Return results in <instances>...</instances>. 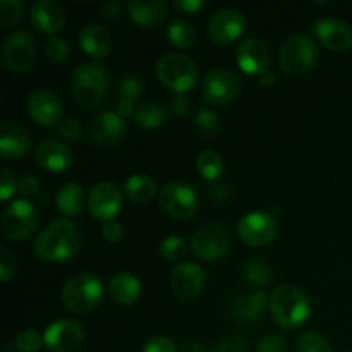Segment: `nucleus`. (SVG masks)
Returning a JSON list of instances; mask_svg holds the SVG:
<instances>
[{
    "instance_id": "nucleus-14",
    "label": "nucleus",
    "mask_w": 352,
    "mask_h": 352,
    "mask_svg": "<svg viewBox=\"0 0 352 352\" xmlns=\"http://www.w3.org/2000/svg\"><path fill=\"white\" fill-rule=\"evenodd\" d=\"M26 112L38 126L54 127L64 119V105L57 93L50 89H36L28 96Z\"/></svg>"
},
{
    "instance_id": "nucleus-28",
    "label": "nucleus",
    "mask_w": 352,
    "mask_h": 352,
    "mask_svg": "<svg viewBox=\"0 0 352 352\" xmlns=\"http://www.w3.org/2000/svg\"><path fill=\"white\" fill-rule=\"evenodd\" d=\"M57 210L65 217H78L85 208V191L76 182H67L55 196Z\"/></svg>"
},
{
    "instance_id": "nucleus-50",
    "label": "nucleus",
    "mask_w": 352,
    "mask_h": 352,
    "mask_svg": "<svg viewBox=\"0 0 352 352\" xmlns=\"http://www.w3.org/2000/svg\"><path fill=\"white\" fill-rule=\"evenodd\" d=\"M189 100L186 95H175L170 102V112L175 117H186L189 113Z\"/></svg>"
},
{
    "instance_id": "nucleus-49",
    "label": "nucleus",
    "mask_w": 352,
    "mask_h": 352,
    "mask_svg": "<svg viewBox=\"0 0 352 352\" xmlns=\"http://www.w3.org/2000/svg\"><path fill=\"white\" fill-rule=\"evenodd\" d=\"M174 7L181 14H196L205 7L203 0H174Z\"/></svg>"
},
{
    "instance_id": "nucleus-21",
    "label": "nucleus",
    "mask_w": 352,
    "mask_h": 352,
    "mask_svg": "<svg viewBox=\"0 0 352 352\" xmlns=\"http://www.w3.org/2000/svg\"><path fill=\"white\" fill-rule=\"evenodd\" d=\"M34 160L47 172H64L72 164V151L62 141L45 140L34 151Z\"/></svg>"
},
{
    "instance_id": "nucleus-42",
    "label": "nucleus",
    "mask_w": 352,
    "mask_h": 352,
    "mask_svg": "<svg viewBox=\"0 0 352 352\" xmlns=\"http://www.w3.org/2000/svg\"><path fill=\"white\" fill-rule=\"evenodd\" d=\"M58 133H60V136L64 138L65 141L76 143V141L81 140L82 126L78 119H74V117H64L62 122L58 124Z\"/></svg>"
},
{
    "instance_id": "nucleus-26",
    "label": "nucleus",
    "mask_w": 352,
    "mask_h": 352,
    "mask_svg": "<svg viewBox=\"0 0 352 352\" xmlns=\"http://www.w3.org/2000/svg\"><path fill=\"white\" fill-rule=\"evenodd\" d=\"M109 294L117 305L131 306L141 296V282L129 272H117L109 280Z\"/></svg>"
},
{
    "instance_id": "nucleus-19",
    "label": "nucleus",
    "mask_w": 352,
    "mask_h": 352,
    "mask_svg": "<svg viewBox=\"0 0 352 352\" xmlns=\"http://www.w3.org/2000/svg\"><path fill=\"white\" fill-rule=\"evenodd\" d=\"M237 64L246 74L260 76L270 64V50L260 38H246L237 47Z\"/></svg>"
},
{
    "instance_id": "nucleus-55",
    "label": "nucleus",
    "mask_w": 352,
    "mask_h": 352,
    "mask_svg": "<svg viewBox=\"0 0 352 352\" xmlns=\"http://www.w3.org/2000/svg\"><path fill=\"white\" fill-rule=\"evenodd\" d=\"M181 352H205V349H203L201 342H198V340H186L182 344Z\"/></svg>"
},
{
    "instance_id": "nucleus-4",
    "label": "nucleus",
    "mask_w": 352,
    "mask_h": 352,
    "mask_svg": "<svg viewBox=\"0 0 352 352\" xmlns=\"http://www.w3.org/2000/svg\"><path fill=\"white\" fill-rule=\"evenodd\" d=\"M155 71H157L158 81L177 95H184L198 81L196 62L189 55L177 54V52L164 55L157 62Z\"/></svg>"
},
{
    "instance_id": "nucleus-36",
    "label": "nucleus",
    "mask_w": 352,
    "mask_h": 352,
    "mask_svg": "<svg viewBox=\"0 0 352 352\" xmlns=\"http://www.w3.org/2000/svg\"><path fill=\"white\" fill-rule=\"evenodd\" d=\"M294 352H333L329 340L316 332H306L296 340Z\"/></svg>"
},
{
    "instance_id": "nucleus-2",
    "label": "nucleus",
    "mask_w": 352,
    "mask_h": 352,
    "mask_svg": "<svg viewBox=\"0 0 352 352\" xmlns=\"http://www.w3.org/2000/svg\"><path fill=\"white\" fill-rule=\"evenodd\" d=\"M270 313L280 329L298 330L308 322L311 315V305L308 296L298 285L282 284L272 292Z\"/></svg>"
},
{
    "instance_id": "nucleus-46",
    "label": "nucleus",
    "mask_w": 352,
    "mask_h": 352,
    "mask_svg": "<svg viewBox=\"0 0 352 352\" xmlns=\"http://www.w3.org/2000/svg\"><path fill=\"white\" fill-rule=\"evenodd\" d=\"M143 352H179L177 344L168 337H155L148 340Z\"/></svg>"
},
{
    "instance_id": "nucleus-39",
    "label": "nucleus",
    "mask_w": 352,
    "mask_h": 352,
    "mask_svg": "<svg viewBox=\"0 0 352 352\" xmlns=\"http://www.w3.org/2000/svg\"><path fill=\"white\" fill-rule=\"evenodd\" d=\"M16 349L19 352H38L45 344L43 336L33 329L23 330L16 337Z\"/></svg>"
},
{
    "instance_id": "nucleus-37",
    "label": "nucleus",
    "mask_w": 352,
    "mask_h": 352,
    "mask_svg": "<svg viewBox=\"0 0 352 352\" xmlns=\"http://www.w3.org/2000/svg\"><path fill=\"white\" fill-rule=\"evenodd\" d=\"M117 93H119V98L134 102V100H138L143 95V81H141V78H138L134 74L122 76L119 81V86H117Z\"/></svg>"
},
{
    "instance_id": "nucleus-16",
    "label": "nucleus",
    "mask_w": 352,
    "mask_h": 352,
    "mask_svg": "<svg viewBox=\"0 0 352 352\" xmlns=\"http://www.w3.org/2000/svg\"><path fill=\"white\" fill-rule=\"evenodd\" d=\"M244 30H246V17L234 7L217 10L208 21L210 38L219 45L234 43L237 38L243 36Z\"/></svg>"
},
{
    "instance_id": "nucleus-9",
    "label": "nucleus",
    "mask_w": 352,
    "mask_h": 352,
    "mask_svg": "<svg viewBox=\"0 0 352 352\" xmlns=\"http://www.w3.org/2000/svg\"><path fill=\"white\" fill-rule=\"evenodd\" d=\"M230 241L232 239H230L229 230L222 223L208 222L196 229L189 246L198 260L212 263V261L220 260L229 251Z\"/></svg>"
},
{
    "instance_id": "nucleus-20",
    "label": "nucleus",
    "mask_w": 352,
    "mask_h": 352,
    "mask_svg": "<svg viewBox=\"0 0 352 352\" xmlns=\"http://www.w3.org/2000/svg\"><path fill=\"white\" fill-rule=\"evenodd\" d=\"M316 38L333 52H342L352 45V30L347 23L336 17H323L315 23Z\"/></svg>"
},
{
    "instance_id": "nucleus-6",
    "label": "nucleus",
    "mask_w": 352,
    "mask_h": 352,
    "mask_svg": "<svg viewBox=\"0 0 352 352\" xmlns=\"http://www.w3.org/2000/svg\"><path fill=\"white\" fill-rule=\"evenodd\" d=\"M318 58V47L306 33H294L282 43L278 52V64L284 72L301 76L315 65Z\"/></svg>"
},
{
    "instance_id": "nucleus-15",
    "label": "nucleus",
    "mask_w": 352,
    "mask_h": 352,
    "mask_svg": "<svg viewBox=\"0 0 352 352\" xmlns=\"http://www.w3.org/2000/svg\"><path fill=\"white\" fill-rule=\"evenodd\" d=\"M88 208L96 220L110 222L122 208V192L113 182L102 181L91 188L88 195Z\"/></svg>"
},
{
    "instance_id": "nucleus-43",
    "label": "nucleus",
    "mask_w": 352,
    "mask_h": 352,
    "mask_svg": "<svg viewBox=\"0 0 352 352\" xmlns=\"http://www.w3.org/2000/svg\"><path fill=\"white\" fill-rule=\"evenodd\" d=\"M210 352H251V346L243 337H227Z\"/></svg>"
},
{
    "instance_id": "nucleus-23",
    "label": "nucleus",
    "mask_w": 352,
    "mask_h": 352,
    "mask_svg": "<svg viewBox=\"0 0 352 352\" xmlns=\"http://www.w3.org/2000/svg\"><path fill=\"white\" fill-rule=\"evenodd\" d=\"M31 134L17 122L0 126V153L3 158H21L30 151Z\"/></svg>"
},
{
    "instance_id": "nucleus-3",
    "label": "nucleus",
    "mask_w": 352,
    "mask_h": 352,
    "mask_svg": "<svg viewBox=\"0 0 352 352\" xmlns=\"http://www.w3.org/2000/svg\"><path fill=\"white\" fill-rule=\"evenodd\" d=\"M109 89V72L96 62L81 64L71 76V93L78 105L95 109L105 100Z\"/></svg>"
},
{
    "instance_id": "nucleus-17",
    "label": "nucleus",
    "mask_w": 352,
    "mask_h": 352,
    "mask_svg": "<svg viewBox=\"0 0 352 352\" xmlns=\"http://www.w3.org/2000/svg\"><path fill=\"white\" fill-rule=\"evenodd\" d=\"M170 287L175 298L181 301L196 299L205 287V272L198 263L182 261L172 270Z\"/></svg>"
},
{
    "instance_id": "nucleus-11",
    "label": "nucleus",
    "mask_w": 352,
    "mask_h": 352,
    "mask_svg": "<svg viewBox=\"0 0 352 352\" xmlns=\"http://www.w3.org/2000/svg\"><path fill=\"white\" fill-rule=\"evenodd\" d=\"M241 91V79L227 67L212 69L203 79L201 93L212 105H227L237 98Z\"/></svg>"
},
{
    "instance_id": "nucleus-44",
    "label": "nucleus",
    "mask_w": 352,
    "mask_h": 352,
    "mask_svg": "<svg viewBox=\"0 0 352 352\" xmlns=\"http://www.w3.org/2000/svg\"><path fill=\"white\" fill-rule=\"evenodd\" d=\"M285 339L278 333H267L258 342V352H285Z\"/></svg>"
},
{
    "instance_id": "nucleus-51",
    "label": "nucleus",
    "mask_w": 352,
    "mask_h": 352,
    "mask_svg": "<svg viewBox=\"0 0 352 352\" xmlns=\"http://www.w3.org/2000/svg\"><path fill=\"white\" fill-rule=\"evenodd\" d=\"M102 14L107 17V19L117 21L120 17V14H122V7H120L119 2L110 0V2H105L102 6Z\"/></svg>"
},
{
    "instance_id": "nucleus-38",
    "label": "nucleus",
    "mask_w": 352,
    "mask_h": 352,
    "mask_svg": "<svg viewBox=\"0 0 352 352\" xmlns=\"http://www.w3.org/2000/svg\"><path fill=\"white\" fill-rule=\"evenodd\" d=\"M69 54H71V47H69L64 38L52 36L45 43V55H47V58L50 62L62 64V62L67 60Z\"/></svg>"
},
{
    "instance_id": "nucleus-7",
    "label": "nucleus",
    "mask_w": 352,
    "mask_h": 352,
    "mask_svg": "<svg viewBox=\"0 0 352 352\" xmlns=\"http://www.w3.org/2000/svg\"><path fill=\"white\" fill-rule=\"evenodd\" d=\"M38 60L36 38L28 31H14L3 40L2 62L10 72L31 71Z\"/></svg>"
},
{
    "instance_id": "nucleus-27",
    "label": "nucleus",
    "mask_w": 352,
    "mask_h": 352,
    "mask_svg": "<svg viewBox=\"0 0 352 352\" xmlns=\"http://www.w3.org/2000/svg\"><path fill=\"white\" fill-rule=\"evenodd\" d=\"M127 10L131 19L140 26H157L167 16V6L164 0H148V2L129 0Z\"/></svg>"
},
{
    "instance_id": "nucleus-29",
    "label": "nucleus",
    "mask_w": 352,
    "mask_h": 352,
    "mask_svg": "<svg viewBox=\"0 0 352 352\" xmlns=\"http://www.w3.org/2000/svg\"><path fill=\"white\" fill-rule=\"evenodd\" d=\"M124 192L134 203L144 205V203L151 201L153 196L157 195V182L150 175L133 174L131 177H127L126 184H124Z\"/></svg>"
},
{
    "instance_id": "nucleus-40",
    "label": "nucleus",
    "mask_w": 352,
    "mask_h": 352,
    "mask_svg": "<svg viewBox=\"0 0 352 352\" xmlns=\"http://www.w3.org/2000/svg\"><path fill=\"white\" fill-rule=\"evenodd\" d=\"M196 126L203 134H215L220 129V120L213 110L199 109L195 116Z\"/></svg>"
},
{
    "instance_id": "nucleus-52",
    "label": "nucleus",
    "mask_w": 352,
    "mask_h": 352,
    "mask_svg": "<svg viewBox=\"0 0 352 352\" xmlns=\"http://www.w3.org/2000/svg\"><path fill=\"white\" fill-rule=\"evenodd\" d=\"M116 112L119 113L122 119H127V117H134V113H136V109H134V102H131V100L119 98V102H117Z\"/></svg>"
},
{
    "instance_id": "nucleus-22",
    "label": "nucleus",
    "mask_w": 352,
    "mask_h": 352,
    "mask_svg": "<svg viewBox=\"0 0 352 352\" xmlns=\"http://www.w3.org/2000/svg\"><path fill=\"white\" fill-rule=\"evenodd\" d=\"M30 19L38 31L55 36L64 28L65 12L60 3L54 0H38L31 6Z\"/></svg>"
},
{
    "instance_id": "nucleus-8",
    "label": "nucleus",
    "mask_w": 352,
    "mask_h": 352,
    "mask_svg": "<svg viewBox=\"0 0 352 352\" xmlns=\"http://www.w3.org/2000/svg\"><path fill=\"white\" fill-rule=\"evenodd\" d=\"M160 206L168 217L175 220H189L198 213L199 198L195 189L182 181L167 182L160 189Z\"/></svg>"
},
{
    "instance_id": "nucleus-48",
    "label": "nucleus",
    "mask_w": 352,
    "mask_h": 352,
    "mask_svg": "<svg viewBox=\"0 0 352 352\" xmlns=\"http://www.w3.org/2000/svg\"><path fill=\"white\" fill-rule=\"evenodd\" d=\"M102 234L105 237V241L109 243H119L124 237V226L117 220H110V222H105L102 227Z\"/></svg>"
},
{
    "instance_id": "nucleus-1",
    "label": "nucleus",
    "mask_w": 352,
    "mask_h": 352,
    "mask_svg": "<svg viewBox=\"0 0 352 352\" xmlns=\"http://www.w3.org/2000/svg\"><path fill=\"white\" fill-rule=\"evenodd\" d=\"M82 236L79 227L69 219L48 223L34 239V253L47 263H62L79 251Z\"/></svg>"
},
{
    "instance_id": "nucleus-56",
    "label": "nucleus",
    "mask_w": 352,
    "mask_h": 352,
    "mask_svg": "<svg viewBox=\"0 0 352 352\" xmlns=\"http://www.w3.org/2000/svg\"><path fill=\"white\" fill-rule=\"evenodd\" d=\"M349 352H352V351H349Z\"/></svg>"
},
{
    "instance_id": "nucleus-41",
    "label": "nucleus",
    "mask_w": 352,
    "mask_h": 352,
    "mask_svg": "<svg viewBox=\"0 0 352 352\" xmlns=\"http://www.w3.org/2000/svg\"><path fill=\"white\" fill-rule=\"evenodd\" d=\"M16 254L9 250V248H0V280L7 282L14 277L16 274Z\"/></svg>"
},
{
    "instance_id": "nucleus-10",
    "label": "nucleus",
    "mask_w": 352,
    "mask_h": 352,
    "mask_svg": "<svg viewBox=\"0 0 352 352\" xmlns=\"http://www.w3.org/2000/svg\"><path fill=\"white\" fill-rule=\"evenodd\" d=\"M38 210L28 199H14L2 215V234L9 241H24L36 230Z\"/></svg>"
},
{
    "instance_id": "nucleus-35",
    "label": "nucleus",
    "mask_w": 352,
    "mask_h": 352,
    "mask_svg": "<svg viewBox=\"0 0 352 352\" xmlns=\"http://www.w3.org/2000/svg\"><path fill=\"white\" fill-rule=\"evenodd\" d=\"M189 244L179 236H168L160 243V254L167 261L184 260L189 251Z\"/></svg>"
},
{
    "instance_id": "nucleus-33",
    "label": "nucleus",
    "mask_w": 352,
    "mask_h": 352,
    "mask_svg": "<svg viewBox=\"0 0 352 352\" xmlns=\"http://www.w3.org/2000/svg\"><path fill=\"white\" fill-rule=\"evenodd\" d=\"M196 168L206 181H217L223 172V160L217 151L205 150L196 158Z\"/></svg>"
},
{
    "instance_id": "nucleus-13",
    "label": "nucleus",
    "mask_w": 352,
    "mask_h": 352,
    "mask_svg": "<svg viewBox=\"0 0 352 352\" xmlns=\"http://www.w3.org/2000/svg\"><path fill=\"white\" fill-rule=\"evenodd\" d=\"M43 340L50 352H78L85 344V329L76 320H57L47 327Z\"/></svg>"
},
{
    "instance_id": "nucleus-25",
    "label": "nucleus",
    "mask_w": 352,
    "mask_h": 352,
    "mask_svg": "<svg viewBox=\"0 0 352 352\" xmlns=\"http://www.w3.org/2000/svg\"><path fill=\"white\" fill-rule=\"evenodd\" d=\"M79 45L82 52L93 58H103L110 52V33L105 26L96 23L86 24L79 33Z\"/></svg>"
},
{
    "instance_id": "nucleus-32",
    "label": "nucleus",
    "mask_w": 352,
    "mask_h": 352,
    "mask_svg": "<svg viewBox=\"0 0 352 352\" xmlns=\"http://www.w3.org/2000/svg\"><path fill=\"white\" fill-rule=\"evenodd\" d=\"M167 38L174 47L191 48L196 43V30L184 19H174L167 28Z\"/></svg>"
},
{
    "instance_id": "nucleus-5",
    "label": "nucleus",
    "mask_w": 352,
    "mask_h": 352,
    "mask_svg": "<svg viewBox=\"0 0 352 352\" xmlns=\"http://www.w3.org/2000/svg\"><path fill=\"white\" fill-rule=\"evenodd\" d=\"M103 284L96 275L85 272L69 278L62 287V302L72 313H88L100 305Z\"/></svg>"
},
{
    "instance_id": "nucleus-45",
    "label": "nucleus",
    "mask_w": 352,
    "mask_h": 352,
    "mask_svg": "<svg viewBox=\"0 0 352 352\" xmlns=\"http://www.w3.org/2000/svg\"><path fill=\"white\" fill-rule=\"evenodd\" d=\"M14 191H17V181L14 177V172H10L7 167H2V181H0V199L7 201L12 198Z\"/></svg>"
},
{
    "instance_id": "nucleus-31",
    "label": "nucleus",
    "mask_w": 352,
    "mask_h": 352,
    "mask_svg": "<svg viewBox=\"0 0 352 352\" xmlns=\"http://www.w3.org/2000/svg\"><path fill=\"white\" fill-rule=\"evenodd\" d=\"M165 117H167V113H165V109L160 103L148 102L143 103L136 110L133 120L136 126L143 127V129H157V127H160L164 124Z\"/></svg>"
},
{
    "instance_id": "nucleus-53",
    "label": "nucleus",
    "mask_w": 352,
    "mask_h": 352,
    "mask_svg": "<svg viewBox=\"0 0 352 352\" xmlns=\"http://www.w3.org/2000/svg\"><path fill=\"white\" fill-rule=\"evenodd\" d=\"M212 196L217 199V201H226L229 198V188L226 184H217L215 188L212 189Z\"/></svg>"
},
{
    "instance_id": "nucleus-12",
    "label": "nucleus",
    "mask_w": 352,
    "mask_h": 352,
    "mask_svg": "<svg viewBox=\"0 0 352 352\" xmlns=\"http://www.w3.org/2000/svg\"><path fill=\"white\" fill-rule=\"evenodd\" d=\"M237 234L248 246H265L277 237L278 222L268 212H251L239 220Z\"/></svg>"
},
{
    "instance_id": "nucleus-24",
    "label": "nucleus",
    "mask_w": 352,
    "mask_h": 352,
    "mask_svg": "<svg viewBox=\"0 0 352 352\" xmlns=\"http://www.w3.org/2000/svg\"><path fill=\"white\" fill-rule=\"evenodd\" d=\"M270 306V299L263 291L251 292V294L237 296L230 302V313H232L234 320L243 323L256 322L263 311Z\"/></svg>"
},
{
    "instance_id": "nucleus-54",
    "label": "nucleus",
    "mask_w": 352,
    "mask_h": 352,
    "mask_svg": "<svg viewBox=\"0 0 352 352\" xmlns=\"http://www.w3.org/2000/svg\"><path fill=\"white\" fill-rule=\"evenodd\" d=\"M258 79H260V85L265 86V88H270V86L275 85V74L270 71V69L261 72V74L258 76Z\"/></svg>"
},
{
    "instance_id": "nucleus-34",
    "label": "nucleus",
    "mask_w": 352,
    "mask_h": 352,
    "mask_svg": "<svg viewBox=\"0 0 352 352\" xmlns=\"http://www.w3.org/2000/svg\"><path fill=\"white\" fill-rule=\"evenodd\" d=\"M26 14V3L23 0H0V26L12 28Z\"/></svg>"
},
{
    "instance_id": "nucleus-47",
    "label": "nucleus",
    "mask_w": 352,
    "mask_h": 352,
    "mask_svg": "<svg viewBox=\"0 0 352 352\" xmlns=\"http://www.w3.org/2000/svg\"><path fill=\"white\" fill-rule=\"evenodd\" d=\"M17 191L23 196H36L40 192V182L34 175H23L21 179H17Z\"/></svg>"
},
{
    "instance_id": "nucleus-18",
    "label": "nucleus",
    "mask_w": 352,
    "mask_h": 352,
    "mask_svg": "<svg viewBox=\"0 0 352 352\" xmlns=\"http://www.w3.org/2000/svg\"><path fill=\"white\" fill-rule=\"evenodd\" d=\"M126 131V119H122L116 110H103L89 122V136L102 146L119 143Z\"/></svg>"
},
{
    "instance_id": "nucleus-30",
    "label": "nucleus",
    "mask_w": 352,
    "mask_h": 352,
    "mask_svg": "<svg viewBox=\"0 0 352 352\" xmlns=\"http://www.w3.org/2000/svg\"><path fill=\"white\" fill-rule=\"evenodd\" d=\"M244 280L253 287H263L272 280V267L265 258L254 256L244 263Z\"/></svg>"
}]
</instances>
